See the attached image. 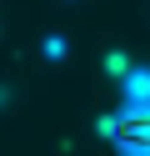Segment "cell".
Segmentation results:
<instances>
[{"label": "cell", "mask_w": 150, "mask_h": 156, "mask_svg": "<svg viewBox=\"0 0 150 156\" xmlns=\"http://www.w3.org/2000/svg\"><path fill=\"white\" fill-rule=\"evenodd\" d=\"M115 146L125 156H150V111H130V116H120L115 126Z\"/></svg>", "instance_id": "cell-1"}]
</instances>
